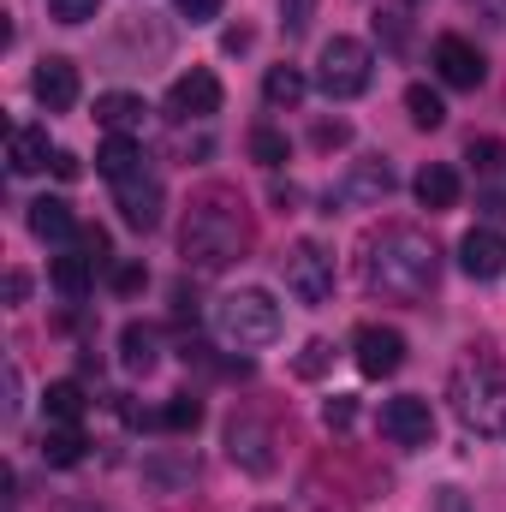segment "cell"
Masks as SVG:
<instances>
[{
  "label": "cell",
  "instance_id": "cell-31",
  "mask_svg": "<svg viewBox=\"0 0 506 512\" xmlns=\"http://www.w3.org/2000/svg\"><path fill=\"white\" fill-rule=\"evenodd\" d=\"M310 18H316V0H280V30L286 36H304Z\"/></svg>",
  "mask_w": 506,
  "mask_h": 512
},
{
  "label": "cell",
  "instance_id": "cell-4",
  "mask_svg": "<svg viewBox=\"0 0 506 512\" xmlns=\"http://www.w3.org/2000/svg\"><path fill=\"white\" fill-rule=\"evenodd\" d=\"M215 334L239 352H256V346H274L280 340V304L262 292V286H239L215 304Z\"/></svg>",
  "mask_w": 506,
  "mask_h": 512
},
{
  "label": "cell",
  "instance_id": "cell-14",
  "mask_svg": "<svg viewBox=\"0 0 506 512\" xmlns=\"http://www.w3.org/2000/svg\"><path fill=\"white\" fill-rule=\"evenodd\" d=\"M227 453H233V465H245V471H256V477H268V471H274L268 429H262L256 417H233V423H227Z\"/></svg>",
  "mask_w": 506,
  "mask_h": 512
},
{
  "label": "cell",
  "instance_id": "cell-23",
  "mask_svg": "<svg viewBox=\"0 0 506 512\" xmlns=\"http://www.w3.org/2000/svg\"><path fill=\"white\" fill-rule=\"evenodd\" d=\"M155 328L149 322H126V334H120V358H126V370L131 376H149L155 370Z\"/></svg>",
  "mask_w": 506,
  "mask_h": 512
},
{
  "label": "cell",
  "instance_id": "cell-5",
  "mask_svg": "<svg viewBox=\"0 0 506 512\" xmlns=\"http://www.w3.org/2000/svg\"><path fill=\"white\" fill-rule=\"evenodd\" d=\"M370 48L358 42V36H334V42H322V60H316V84H322V96L328 102H352V96H364L370 90Z\"/></svg>",
  "mask_w": 506,
  "mask_h": 512
},
{
  "label": "cell",
  "instance_id": "cell-37",
  "mask_svg": "<svg viewBox=\"0 0 506 512\" xmlns=\"http://www.w3.org/2000/svg\"><path fill=\"white\" fill-rule=\"evenodd\" d=\"M54 173H60V179H78V155H72V149H54Z\"/></svg>",
  "mask_w": 506,
  "mask_h": 512
},
{
  "label": "cell",
  "instance_id": "cell-10",
  "mask_svg": "<svg viewBox=\"0 0 506 512\" xmlns=\"http://www.w3.org/2000/svg\"><path fill=\"white\" fill-rule=\"evenodd\" d=\"M435 72H441L447 90H483L489 60H483L465 36H435Z\"/></svg>",
  "mask_w": 506,
  "mask_h": 512
},
{
  "label": "cell",
  "instance_id": "cell-36",
  "mask_svg": "<svg viewBox=\"0 0 506 512\" xmlns=\"http://www.w3.org/2000/svg\"><path fill=\"white\" fill-rule=\"evenodd\" d=\"M346 137H352V131L340 126V120H334V126H316V143H322V149H340Z\"/></svg>",
  "mask_w": 506,
  "mask_h": 512
},
{
  "label": "cell",
  "instance_id": "cell-11",
  "mask_svg": "<svg viewBox=\"0 0 506 512\" xmlns=\"http://www.w3.org/2000/svg\"><path fill=\"white\" fill-rule=\"evenodd\" d=\"M114 203H120V221L131 233H155L161 227V179L155 173H131L114 185Z\"/></svg>",
  "mask_w": 506,
  "mask_h": 512
},
{
  "label": "cell",
  "instance_id": "cell-19",
  "mask_svg": "<svg viewBox=\"0 0 506 512\" xmlns=\"http://www.w3.org/2000/svg\"><path fill=\"white\" fill-rule=\"evenodd\" d=\"M143 96H131V90H108V96H96V120L114 131V137H131V131L143 126Z\"/></svg>",
  "mask_w": 506,
  "mask_h": 512
},
{
  "label": "cell",
  "instance_id": "cell-21",
  "mask_svg": "<svg viewBox=\"0 0 506 512\" xmlns=\"http://www.w3.org/2000/svg\"><path fill=\"white\" fill-rule=\"evenodd\" d=\"M304 90H310V78L298 66H268V78H262V102L268 108H298Z\"/></svg>",
  "mask_w": 506,
  "mask_h": 512
},
{
  "label": "cell",
  "instance_id": "cell-30",
  "mask_svg": "<svg viewBox=\"0 0 506 512\" xmlns=\"http://www.w3.org/2000/svg\"><path fill=\"white\" fill-rule=\"evenodd\" d=\"M471 167H477V173H501L506 167V143L501 137H471Z\"/></svg>",
  "mask_w": 506,
  "mask_h": 512
},
{
  "label": "cell",
  "instance_id": "cell-38",
  "mask_svg": "<svg viewBox=\"0 0 506 512\" xmlns=\"http://www.w3.org/2000/svg\"><path fill=\"white\" fill-rule=\"evenodd\" d=\"M435 507H441V512H465V501H459V489H441V495H435Z\"/></svg>",
  "mask_w": 506,
  "mask_h": 512
},
{
  "label": "cell",
  "instance_id": "cell-3",
  "mask_svg": "<svg viewBox=\"0 0 506 512\" xmlns=\"http://www.w3.org/2000/svg\"><path fill=\"white\" fill-rule=\"evenodd\" d=\"M447 399L471 435H506V370L489 358H465L447 382Z\"/></svg>",
  "mask_w": 506,
  "mask_h": 512
},
{
  "label": "cell",
  "instance_id": "cell-8",
  "mask_svg": "<svg viewBox=\"0 0 506 512\" xmlns=\"http://www.w3.org/2000/svg\"><path fill=\"white\" fill-rule=\"evenodd\" d=\"M167 114H173V120H209V114H221V78H215L209 66H191L185 78H173Z\"/></svg>",
  "mask_w": 506,
  "mask_h": 512
},
{
  "label": "cell",
  "instance_id": "cell-35",
  "mask_svg": "<svg viewBox=\"0 0 506 512\" xmlns=\"http://www.w3.org/2000/svg\"><path fill=\"white\" fill-rule=\"evenodd\" d=\"M465 6H477V18H483V24H495V30L506 24V0H465Z\"/></svg>",
  "mask_w": 506,
  "mask_h": 512
},
{
  "label": "cell",
  "instance_id": "cell-9",
  "mask_svg": "<svg viewBox=\"0 0 506 512\" xmlns=\"http://www.w3.org/2000/svg\"><path fill=\"white\" fill-rule=\"evenodd\" d=\"M352 358H358V370H364L370 382H381V376H393V370L405 364V334L364 322V328L352 334Z\"/></svg>",
  "mask_w": 506,
  "mask_h": 512
},
{
  "label": "cell",
  "instance_id": "cell-1",
  "mask_svg": "<svg viewBox=\"0 0 506 512\" xmlns=\"http://www.w3.org/2000/svg\"><path fill=\"white\" fill-rule=\"evenodd\" d=\"M364 280H370V292L387 298V304H417V298L435 292L441 256L429 245V233H417V227H387L376 245H370Z\"/></svg>",
  "mask_w": 506,
  "mask_h": 512
},
{
  "label": "cell",
  "instance_id": "cell-7",
  "mask_svg": "<svg viewBox=\"0 0 506 512\" xmlns=\"http://www.w3.org/2000/svg\"><path fill=\"white\" fill-rule=\"evenodd\" d=\"M381 435H387L393 447H429V441H435V411H429V399H417V393L387 399V405H381Z\"/></svg>",
  "mask_w": 506,
  "mask_h": 512
},
{
  "label": "cell",
  "instance_id": "cell-25",
  "mask_svg": "<svg viewBox=\"0 0 506 512\" xmlns=\"http://www.w3.org/2000/svg\"><path fill=\"white\" fill-rule=\"evenodd\" d=\"M405 114H411V126L417 131H441L447 126V102H441L429 84H411V90H405Z\"/></svg>",
  "mask_w": 506,
  "mask_h": 512
},
{
  "label": "cell",
  "instance_id": "cell-39",
  "mask_svg": "<svg viewBox=\"0 0 506 512\" xmlns=\"http://www.w3.org/2000/svg\"><path fill=\"white\" fill-rule=\"evenodd\" d=\"M24 292H30V280H24V274H12V280H6V298H12V304H24Z\"/></svg>",
  "mask_w": 506,
  "mask_h": 512
},
{
  "label": "cell",
  "instance_id": "cell-6",
  "mask_svg": "<svg viewBox=\"0 0 506 512\" xmlns=\"http://www.w3.org/2000/svg\"><path fill=\"white\" fill-rule=\"evenodd\" d=\"M286 286L298 304H328L334 298V256L322 251L316 239H298L286 251Z\"/></svg>",
  "mask_w": 506,
  "mask_h": 512
},
{
  "label": "cell",
  "instance_id": "cell-16",
  "mask_svg": "<svg viewBox=\"0 0 506 512\" xmlns=\"http://www.w3.org/2000/svg\"><path fill=\"white\" fill-rule=\"evenodd\" d=\"M411 191H417V203H423L429 215H441V209H453V203H459V173H453L447 161H429V167L411 179Z\"/></svg>",
  "mask_w": 506,
  "mask_h": 512
},
{
  "label": "cell",
  "instance_id": "cell-12",
  "mask_svg": "<svg viewBox=\"0 0 506 512\" xmlns=\"http://www.w3.org/2000/svg\"><path fill=\"white\" fill-rule=\"evenodd\" d=\"M30 90H36V102H42L48 114H66V108L78 102V66H72L66 54H48V60H36Z\"/></svg>",
  "mask_w": 506,
  "mask_h": 512
},
{
  "label": "cell",
  "instance_id": "cell-33",
  "mask_svg": "<svg viewBox=\"0 0 506 512\" xmlns=\"http://www.w3.org/2000/svg\"><path fill=\"white\" fill-rule=\"evenodd\" d=\"M352 417H358V405H352V393H334V399L322 405V423H328V429H352Z\"/></svg>",
  "mask_w": 506,
  "mask_h": 512
},
{
  "label": "cell",
  "instance_id": "cell-34",
  "mask_svg": "<svg viewBox=\"0 0 506 512\" xmlns=\"http://www.w3.org/2000/svg\"><path fill=\"white\" fill-rule=\"evenodd\" d=\"M221 6H227V0H179V12H185L191 24H215V18H221Z\"/></svg>",
  "mask_w": 506,
  "mask_h": 512
},
{
  "label": "cell",
  "instance_id": "cell-27",
  "mask_svg": "<svg viewBox=\"0 0 506 512\" xmlns=\"http://www.w3.org/2000/svg\"><path fill=\"white\" fill-rule=\"evenodd\" d=\"M161 423L173 429V435H185V429H197L203 423V399H191V393H179L167 411H161Z\"/></svg>",
  "mask_w": 506,
  "mask_h": 512
},
{
  "label": "cell",
  "instance_id": "cell-40",
  "mask_svg": "<svg viewBox=\"0 0 506 512\" xmlns=\"http://www.w3.org/2000/svg\"><path fill=\"white\" fill-rule=\"evenodd\" d=\"M143 286V268H120V292H137Z\"/></svg>",
  "mask_w": 506,
  "mask_h": 512
},
{
  "label": "cell",
  "instance_id": "cell-17",
  "mask_svg": "<svg viewBox=\"0 0 506 512\" xmlns=\"http://www.w3.org/2000/svg\"><path fill=\"white\" fill-rule=\"evenodd\" d=\"M6 161H12V173H42V167H54V149H48V131L36 126H18L6 137Z\"/></svg>",
  "mask_w": 506,
  "mask_h": 512
},
{
  "label": "cell",
  "instance_id": "cell-28",
  "mask_svg": "<svg viewBox=\"0 0 506 512\" xmlns=\"http://www.w3.org/2000/svg\"><path fill=\"white\" fill-rule=\"evenodd\" d=\"M251 155L262 161V167H280V161H286V131L256 126V131H251Z\"/></svg>",
  "mask_w": 506,
  "mask_h": 512
},
{
  "label": "cell",
  "instance_id": "cell-2",
  "mask_svg": "<svg viewBox=\"0 0 506 512\" xmlns=\"http://www.w3.org/2000/svg\"><path fill=\"white\" fill-rule=\"evenodd\" d=\"M179 251H185L191 268H203V274L239 262V256L251 251L245 203H239L233 191H209V197H197V203H191V221H185V233H179Z\"/></svg>",
  "mask_w": 506,
  "mask_h": 512
},
{
  "label": "cell",
  "instance_id": "cell-32",
  "mask_svg": "<svg viewBox=\"0 0 506 512\" xmlns=\"http://www.w3.org/2000/svg\"><path fill=\"white\" fill-rule=\"evenodd\" d=\"M48 12H54L60 24H90V18L102 12V0H48Z\"/></svg>",
  "mask_w": 506,
  "mask_h": 512
},
{
  "label": "cell",
  "instance_id": "cell-29",
  "mask_svg": "<svg viewBox=\"0 0 506 512\" xmlns=\"http://www.w3.org/2000/svg\"><path fill=\"white\" fill-rule=\"evenodd\" d=\"M328 364H334V346H328V340H304V352H298V364H292V370H298L304 382H316Z\"/></svg>",
  "mask_w": 506,
  "mask_h": 512
},
{
  "label": "cell",
  "instance_id": "cell-22",
  "mask_svg": "<svg viewBox=\"0 0 506 512\" xmlns=\"http://www.w3.org/2000/svg\"><path fill=\"white\" fill-rule=\"evenodd\" d=\"M96 173H108V179L120 185L131 173H143V149H137L131 137H108V143L96 149Z\"/></svg>",
  "mask_w": 506,
  "mask_h": 512
},
{
  "label": "cell",
  "instance_id": "cell-24",
  "mask_svg": "<svg viewBox=\"0 0 506 512\" xmlns=\"http://www.w3.org/2000/svg\"><path fill=\"white\" fill-rule=\"evenodd\" d=\"M42 459H48V465H78V459H84V429H78V423H48Z\"/></svg>",
  "mask_w": 506,
  "mask_h": 512
},
{
  "label": "cell",
  "instance_id": "cell-26",
  "mask_svg": "<svg viewBox=\"0 0 506 512\" xmlns=\"http://www.w3.org/2000/svg\"><path fill=\"white\" fill-rule=\"evenodd\" d=\"M42 405H48V423H78V417H84V393H78V382H54L48 393H42Z\"/></svg>",
  "mask_w": 506,
  "mask_h": 512
},
{
  "label": "cell",
  "instance_id": "cell-20",
  "mask_svg": "<svg viewBox=\"0 0 506 512\" xmlns=\"http://www.w3.org/2000/svg\"><path fill=\"white\" fill-rule=\"evenodd\" d=\"M96 256L90 251H66V256H54V286L66 292V298H84L90 292V280H96Z\"/></svg>",
  "mask_w": 506,
  "mask_h": 512
},
{
  "label": "cell",
  "instance_id": "cell-18",
  "mask_svg": "<svg viewBox=\"0 0 506 512\" xmlns=\"http://www.w3.org/2000/svg\"><path fill=\"white\" fill-rule=\"evenodd\" d=\"M24 221H30V233H36L42 245H60V239H72V233H78V221H72V209H66L60 197H36Z\"/></svg>",
  "mask_w": 506,
  "mask_h": 512
},
{
  "label": "cell",
  "instance_id": "cell-15",
  "mask_svg": "<svg viewBox=\"0 0 506 512\" xmlns=\"http://www.w3.org/2000/svg\"><path fill=\"white\" fill-rule=\"evenodd\" d=\"M459 262H465V274L471 280H495L506 268V239L495 227H471L465 239H459Z\"/></svg>",
  "mask_w": 506,
  "mask_h": 512
},
{
  "label": "cell",
  "instance_id": "cell-13",
  "mask_svg": "<svg viewBox=\"0 0 506 512\" xmlns=\"http://www.w3.org/2000/svg\"><path fill=\"white\" fill-rule=\"evenodd\" d=\"M387 191H393V167L381 155H364V161H352L340 191H328V215H334V203H381Z\"/></svg>",
  "mask_w": 506,
  "mask_h": 512
}]
</instances>
